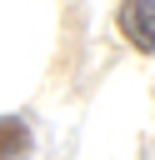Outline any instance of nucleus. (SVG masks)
Masks as SVG:
<instances>
[{"label":"nucleus","instance_id":"f257e3e1","mask_svg":"<svg viewBox=\"0 0 155 160\" xmlns=\"http://www.w3.org/2000/svg\"><path fill=\"white\" fill-rule=\"evenodd\" d=\"M115 30L130 50L155 55V0H120L115 5Z\"/></svg>","mask_w":155,"mask_h":160},{"label":"nucleus","instance_id":"f03ea898","mask_svg":"<svg viewBox=\"0 0 155 160\" xmlns=\"http://www.w3.org/2000/svg\"><path fill=\"white\" fill-rule=\"evenodd\" d=\"M35 135L20 115H0V160H30Z\"/></svg>","mask_w":155,"mask_h":160}]
</instances>
